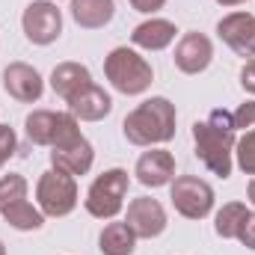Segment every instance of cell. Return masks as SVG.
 I'll list each match as a JSON object with an SVG mask.
<instances>
[{"label":"cell","instance_id":"obj_1","mask_svg":"<svg viewBox=\"0 0 255 255\" xmlns=\"http://www.w3.org/2000/svg\"><path fill=\"white\" fill-rule=\"evenodd\" d=\"M193 139H196V157L220 178L232 175V154H235V122L232 113L214 110L205 122L193 125Z\"/></svg>","mask_w":255,"mask_h":255},{"label":"cell","instance_id":"obj_2","mask_svg":"<svg viewBox=\"0 0 255 255\" xmlns=\"http://www.w3.org/2000/svg\"><path fill=\"white\" fill-rule=\"evenodd\" d=\"M128 142L133 145H160L175 136V104L166 98H148L130 110L122 122Z\"/></svg>","mask_w":255,"mask_h":255},{"label":"cell","instance_id":"obj_3","mask_svg":"<svg viewBox=\"0 0 255 255\" xmlns=\"http://www.w3.org/2000/svg\"><path fill=\"white\" fill-rule=\"evenodd\" d=\"M104 74L110 86L122 95H142L154 80V71L145 63V57L130 48H113L104 60Z\"/></svg>","mask_w":255,"mask_h":255},{"label":"cell","instance_id":"obj_4","mask_svg":"<svg viewBox=\"0 0 255 255\" xmlns=\"http://www.w3.org/2000/svg\"><path fill=\"white\" fill-rule=\"evenodd\" d=\"M27 136L36 145H51V148H63L77 142L83 133L77 128V119L71 113H54V110H33L27 116Z\"/></svg>","mask_w":255,"mask_h":255},{"label":"cell","instance_id":"obj_5","mask_svg":"<svg viewBox=\"0 0 255 255\" xmlns=\"http://www.w3.org/2000/svg\"><path fill=\"white\" fill-rule=\"evenodd\" d=\"M128 187H130V178H128L125 169H107V172H101V175L92 181V187L86 190L83 205H86V211H89L92 217H98V220H113V217L122 211V205H125Z\"/></svg>","mask_w":255,"mask_h":255},{"label":"cell","instance_id":"obj_6","mask_svg":"<svg viewBox=\"0 0 255 255\" xmlns=\"http://www.w3.org/2000/svg\"><path fill=\"white\" fill-rule=\"evenodd\" d=\"M36 202L45 217H68L77 208V181L65 172H45L36 184Z\"/></svg>","mask_w":255,"mask_h":255},{"label":"cell","instance_id":"obj_7","mask_svg":"<svg viewBox=\"0 0 255 255\" xmlns=\"http://www.w3.org/2000/svg\"><path fill=\"white\" fill-rule=\"evenodd\" d=\"M169 199L175 205V211L187 220H205L214 211V190L208 181L196 178V175H178L172 178Z\"/></svg>","mask_w":255,"mask_h":255},{"label":"cell","instance_id":"obj_8","mask_svg":"<svg viewBox=\"0 0 255 255\" xmlns=\"http://www.w3.org/2000/svg\"><path fill=\"white\" fill-rule=\"evenodd\" d=\"M21 27H24V36H27L33 45H51V42H57L60 33H63V12H60V6L51 3V0H33V3L24 9Z\"/></svg>","mask_w":255,"mask_h":255},{"label":"cell","instance_id":"obj_9","mask_svg":"<svg viewBox=\"0 0 255 255\" xmlns=\"http://www.w3.org/2000/svg\"><path fill=\"white\" fill-rule=\"evenodd\" d=\"M125 223L130 226V232H133L136 238L151 241V238L163 235V229H166V211H163V205H160L157 199L139 196V199H133V202L128 205Z\"/></svg>","mask_w":255,"mask_h":255},{"label":"cell","instance_id":"obj_10","mask_svg":"<svg viewBox=\"0 0 255 255\" xmlns=\"http://www.w3.org/2000/svg\"><path fill=\"white\" fill-rule=\"evenodd\" d=\"M3 89H6L15 101H21V104H33V101L42 98L45 80H42V74H39L33 65L9 63L3 68Z\"/></svg>","mask_w":255,"mask_h":255},{"label":"cell","instance_id":"obj_11","mask_svg":"<svg viewBox=\"0 0 255 255\" xmlns=\"http://www.w3.org/2000/svg\"><path fill=\"white\" fill-rule=\"evenodd\" d=\"M220 39L241 57H255V15L232 12L217 24Z\"/></svg>","mask_w":255,"mask_h":255},{"label":"cell","instance_id":"obj_12","mask_svg":"<svg viewBox=\"0 0 255 255\" xmlns=\"http://www.w3.org/2000/svg\"><path fill=\"white\" fill-rule=\"evenodd\" d=\"M211 60H214V45L202 33H187L175 45V65L184 74H202L211 65Z\"/></svg>","mask_w":255,"mask_h":255},{"label":"cell","instance_id":"obj_13","mask_svg":"<svg viewBox=\"0 0 255 255\" xmlns=\"http://www.w3.org/2000/svg\"><path fill=\"white\" fill-rule=\"evenodd\" d=\"M136 181L145 184V187H163V184H172L175 178V157L163 148H151L145 151L139 160H136V169H133Z\"/></svg>","mask_w":255,"mask_h":255},{"label":"cell","instance_id":"obj_14","mask_svg":"<svg viewBox=\"0 0 255 255\" xmlns=\"http://www.w3.org/2000/svg\"><path fill=\"white\" fill-rule=\"evenodd\" d=\"M68 104V113L74 119H83V122H101L104 116H110L113 110V98L98 86V83H89L86 89H80Z\"/></svg>","mask_w":255,"mask_h":255},{"label":"cell","instance_id":"obj_15","mask_svg":"<svg viewBox=\"0 0 255 255\" xmlns=\"http://www.w3.org/2000/svg\"><path fill=\"white\" fill-rule=\"evenodd\" d=\"M92 160H95V151H92V145H89L86 136H80L77 142L63 145V148H51V163H54V169L71 175V178L86 175V172L92 169Z\"/></svg>","mask_w":255,"mask_h":255},{"label":"cell","instance_id":"obj_16","mask_svg":"<svg viewBox=\"0 0 255 255\" xmlns=\"http://www.w3.org/2000/svg\"><path fill=\"white\" fill-rule=\"evenodd\" d=\"M175 24L172 21H163V18H151V21H142L139 27H133L130 33V42L136 48H145V51H163L175 42Z\"/></svg>","mask_w":255,"mask_h":255},{"label":"cell","instance_id":"obj_17","mask_svg":"<svg viewBox=\"0 0 255 255\" xmlns=\"http://www.w3.org/2000/svg\"><path fill=\"white\" fill-rule=\"evenodd\" d=\"M92 83V74L89 68L80 63H60L54 71H51V86L54 92L63 98V101H71L80 89H86Z\"/></svg>","mask_w":255,"mask_h":255},{"label":"cell","instance_id":"obj_18","mask_svg":"<svg viewBox=\"0 0 255 255\" xmlns=\"http://www.w3.org/2000/svg\"><path fill=\"white\" fill-rule=\"evenodd\" d=\"M71 18L83 27V30H98L107 27L116 15V3L113 0H71Z\"/></svg>","mask_w":255,"mask_h":255},{"label":"cell","instance_id":"obj_19","mask_svg":"<svg viewBox=\"0 0 255 255\" xmlns=\"http://www.w3.org/2000/svg\"><path fill=\"white\" fill-rule=\"evenodd\" d=\"M98 250L104 255H133L136 235L130 232L128 223H107L101 238H98Z\"/></svg>","mask_w":255,"mask_h":255},{"label":"cell","instance_id":"obj_20","mask_svg":"<svg viewBox=\"0 0 255 255\" xmlns=\"http://www.w3.org/2000/svg\"><path fill=\"white\" fill-rule=\"evenodd\" d=\"M0 214H3V220H6L12 229H18V232H39V229L45 226V214H42L39 208H33L27 199L9 205V208L0 211Z\"/></svg>","mask_w":255,"mask_h":255},{"label":"cell","instance_id":"obj_21","mask_svg":"<svg viewBox=\"0 0 255 255\" xmlns=\"http://www.w3.org/2000/svg\"><path fill=\"white\" fill-rule=\"evenodd\" d=\"M247 214H250V211H247V205H244V202H229V205H223V208L217 211V223H214L217 235H220V238H226V241L238 238V232H241V226H244Z\"/></svg>","mask_w":255,"mask_h":255},{"label":"cell","instance_id":"obj_22","mask_svg":"<svg viewBox=\"0 0 255 255\" xmlns=\"http://www.w3.org/2000/svg\"><path fill=\"white\" fill-rule=\"evenodd\" d=\"M24 199H27V178L24 175L9 172L0 178V211H6L15 202H24Z\"/></svg>","mask_w":255,"mask_h":255},{"label":"cell","instance_id":"obj_23","mask_svg":"<svg viewBox=\"0 0 255 255\" xmlns=\"http://www.w3.org/2000/svg\"><path fill=\"white\" fill-rule=\"evenodd\" d=\"M235 154H238V166L255 178V130H247L238 142H235Z\"/></svg>","mask_w":255,"mask_h":255},{"label":"cell","instance_id":"obj_24","mask_svg":"<svg viewBox=\"0 0 255 255\" xmlns=\"http://www.w3.org/2000/svg\"><path fill=\"white\" fill-rule=\"evenodd\" d=\"M15 145H18L15 130H12L9 125H0V169H3V163L15 154Z\"/></svg>","mask_w":255,"mask_h":255},{"label":"cell","instance_id":"obj_25","mask_svg":"<svg viewBox=\"0 0 255 255\" xmlns=\"http://www.w3.org/2000/svg\"><path fill=\"white\" fill-rule=\"evenodd\" d=\"M232 122H235V130H238V128H253L255 125V101L241 104V107L232 113Z\"/></svg>","mask_w":255,"mask_h":255},{"label":"cell","instance_id":"obj_26","mask_svg":"<svg viewBox=\"0 0 255 255\" xmlns=\"http://www.w3.org/2000/svg\"><path fill=\"white\" fill-rule=\"evenodd\" d=\"M238 241H241L247 250H255V211L247 214V220H244V226H241V232H238Z\"/></svg>","mask_w":255,"mask_h":255},{"label":"cell","instance_id":"obj_27","mask_svg":"<svg viewBox=\"0 0 255 255\" xmlns=\"http://www.w3.org/2000/svg\"><path fill=\"white\" fill-rule=\"evenodd\" d=\"M241 86H244L247 92H253V95H255V57L241 68Z\"/></svg>","mask_w":255,"mask_h":255},{"label":"cell","instance_id":"obj_28","mask_svg":"<svg viewBox=\"0 0 255 255\" xmlns=\"http://www.w3.org/2000/svg\"><path fill=\"white\" fill-rule=\"evenodd\" d=\"M163 3H166V0H130V6H133L136 12H145V15H151V12L163 9Z\"/></svg>","mask_w":255,"mask_h":255},{"label":"cell","instance_id":"obj_29","mask_svg":"<svg viewBox=\"0 0 255 255\" xmlns=\"http://www.w3.org/2000/svg\"><path fill=\"white\" fill-rule=\"evenodd\" d=\"M247 196H250V202L255 205V178L250 181V187H247Z\"/></svg>","mask_w":255,"mask_h":255},{"label":"cell","instance_id":"obj_30","mask_svg":"<svg viewBox=\"0 0 255 255\" xmlns=\"http://www.w3.org/2000/svg\"><path fill=\"white\" fill-rule=\"evenodd\" d=\"M220 6H241V3H247V0H217Z\"/></svg>","mask_w":255,"mask_h":255},{"label":"cell","instance_id":"obj_31","mask_svg":"<svg viewBox=\"0 0 255 255\" xmlns=\"http://www.w3.org/2000/svg\"><path fill=\"white\" fill-rule=\"evenodd\" d=\"M0 255H6V247H3V241H0Z\"/></svg>","mask_w":255,"mask_h":255}]
</instances>
